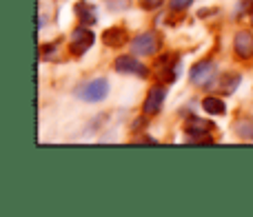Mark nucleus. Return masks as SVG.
<instances>
[{"label": "nucleus", "instance_id": "13", "mask_svg": "<svg viewBox=\"0 0 253 217\" xmlns=\"http://www.w3.org/2000/svg\"><path fill=\"white\" fill-rule=\"evenodd\" d=\"M238 84H240V75H236V73H231V75H222V82H220V91L222 93H233L238 89Z\"/></svg>", "mask_w": 253, "mask_h": 217}, {"label": "nucleus", "instance_id": "9", "mask_svg": "<svg viewBox=\"0 0 253 217\" xmlns=\"http://www.w3.org/2000/svg\"><path fill=\"white\" fill-rule=\"evenodd\" d=\"M126 29L123 27H109V29L102 34V42L107 44V47H120V44L126 42Z\"/></svg>", "mask_w": 253, "mask_h": 217}, {"label": "nucleus", "instance_id": "4", "mask_svg": "<svg viewBox=\"0 0 253 217\" xmlns=\"http://www.w3.org/2000/svg\"><path fill=\"white\" fill-rule=\"evenodd\" d=\"M215 75V62L213 60H200L191 67V82L198 87H205Z\"/></svg>", "mask_w": 253, "mask_h": 217}, {"label": "nucleus", "instance_id": "5", "mask_svg": "<svg viewBox=\"0 0 253 217\" xmlns=\"http://www.w3.org/2000/svg\"><path fill=\"white\" fill-rule=\"evenodd\" d=\"M116 71L120 73H129V75H138V78H147L149 75V69L133 56H120L116 58Z\"/></svg>", "mask_w": 253, "mask_h": 217}, {"label": "nucleus", "instance_id": "14", "mask_svg": "<svg viewBox=\"0 0 253 217\" xmlns=\"http://www.w3.org/2000/svg\"><path fill=\"white\" fill-rule=\"evenodd\" d=\"M165 2V0H140V7L147 9V11H151V9H158L160 4Z\"/></svg>", "mask_w": 253, "mask_h": 217}, {"label": "nucleus", "instance_id": "7", "mask_svg": "<svg viewBox=\"0 0 253 217\" xmlns=\"http://www.w3.org/2000/svg\"><path fill=\"white\" fill-rule=\"evenodd\" d=\"M233 49H236V53L242 60L251 58L253 56V34H249V31H238L236 40H233Z\"/></svg>", "mask_w": 253, "mask_h": 217}, {"label": "nucleus", "instance_id": "6", "mask_svg": "<svg viewBox=\"0 0 253 217\" xmlns=\"http://www.w3.org/2000/svg\"><path fill=\"white\" fill-rule=\"evenodd\" d=\"M165 100H167V89L162 87V84H156V87L149 89L147 100H144V105H142V111L147 113V115H156V113H160Z\"/></svg>", "mask_w": 253, "mask_h": 217}, {"label": "nucleus", "instance_id": "16", "mask_svg": "<svg viewBox=\"0 0 253 217\" xmlns=\"http://www.w3.org/2000/svg\"><path fill=\"white\" fill-rule=\"evenodd\" d=\"M251 22H253V13H251Z\"/></svg>", "mask_w": 253, "mask_h": 217}, {"label": "nucleus", "instance_id": "15", "mask_svg": "<svg viewBox=\"0 0 253 217\" xmlns=\"http://www.w3.org/2000/svg\"><path fill=\"white\" fill-rule=\"evenodd\" d=\"M189 4H193V0H171V9H173V11H182Z\"/></svg>", "mask_w": 253, "mask_h": 217}, {"label": "nucleus", "instance_id": "8", "mask_svg": "<svg viewBox=\"0 0 253 217\" xmlns=\"http://www.w3.org/2000/svg\"><path fill=\"white\" fill-rule=\"evenodd\" d=\"M187 133L191 135V138H202V135H207V133H211V129H215L213 124H211L209 120H202V117H191V120L187 122Z\"/></svg>", "mask_w": 253, "mask_h": 217}, {"label": "nucleus", "instance_id": "10", "mask_svg": "<svg viewBox=\"0 0 253 217\" xmlns=\"http://www.w3.org/2000/svg\"><path fill=\"white\" fill-rule=\"evenodd\" d=\"M202 108H205L209 115H224V113H227V105H224L220 98H213V96L202 100Z\"/></svg>", "mask_w": 253, "mask_h": 217}, {"label": "nucleus", "instance_id": "11", "mask_svg": "<svg viewBox=\"0 0 253 217\" xmlns=\"http://www.w3.org/2000/svg\"><path fill=\"white\" fill-rule=\"evenodd\" d=\"M76 13H78L80 22H83L84 27L96 22V9H93L89 2H78V4H76Z\"/></svg>", "mask_w": 253, "mask_h": 217}, {"label": "nucleus", "instance_id": "3", "mask_svg": "<svg viewBox=\"0 0 253 217\" xmlns=\"http://www.w3.org/2000/svg\"><path fill=\"white\" fill-rule=\"evenodd\" d=\"M93 34L91 31L87 29V27H78V29L74 31V34H71V53H74V56H84V53L89 51V49H91V44H93Z\"/></svg>", "mask_w": 253, "mask_h": 217}, {"label": "nucleus", "instance_id": "1", "mask_svg": "<svg viewBox=\"0 0 253 217\" xmlns=\"http://www.w3.org/2000/svg\"><path fill=\"white\" fill-rule=\"evenodd\" d=\"M76 96L84 102H102L109 96V82H107L105 78H96V80H91V82L76 89Z\"/></svg>", "mask_w": 253, "mask_h": 217}, {"label": "nucleus", "instance_id": "12", "mask_svg": "<svg viewBox=\"0 0 253 217\" xmlns=\"http://www.w3.org/2000/svg\"><path fill=\"white\" fill-rule=\"evenodd\" d=\"M236 133L242 140H251L253 142V117H240L236 122Z\"/></svg>", "mask_w": 253, "mask_h": 217}, {"label": "nucleus", "instance_id": "2", "mask_svg": "<svg viewBox=\"0 0 253 217\" xmlns=\"http://www.w3.org/2000/svg\"><path fill=\"white\" fill-rule=\"evenodd\" d=\"M158 47H160V40H158V36L153 31H144V34L135 36L131 40V51L135 56H153L158 51Z\"/></svg>", "mask_w": 253, "mask_h": 217}]
</instances>
